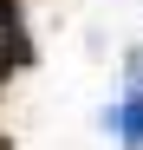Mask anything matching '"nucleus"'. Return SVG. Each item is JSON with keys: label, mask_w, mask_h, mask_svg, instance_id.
I'll return each mask as SVG.
<instances>
[{"label": "nucleus", "mask_w": 143, "mask_h": 150, "mask_svg": "<svg viewBox=\"0 0 143 150\" xmlns=\"http://www.w3.org/2000/svg\"><path fill=\"white\" fill-rule=\"evenodd\" d=\"M117 131H124V150L143 144V91H130L124 105H117Z\"/></svg>", "instance_id": "f257e3e1"}, {"label": "nucleus", "mask_w": 143, "mask_h": 150, "mask_svg": "<svg viewBox=\"0 0 143 150\" xmlns=\"http://www.w3.org/2000/svg\"><path fill=\"white\" fill-rule=\"evenodd\" d=\"M0 33H20V0H0Z\"/></svg>", "instance_id": "f03ea898"}, {"label": "nucleus", "mask_w": 143, "mask_h": 150, "mask_svg": "<svg viewBox=\"0 0 143 150\" xmlns=\"http://www.w3.org/2000/svg\"><path fill=\"white\" fill-rule=\"evenodd\" d=\"M0 91H7V46H0Z\"/></svg>", "instance_id": "7ed1b4c3"}, {"label": "nucleus", "mask_w": 143, "mask_h": 150, "mask_svg": "<svg viewBox=\"0 0 143 150\" xmlns=\"http://www.w3.org/2000/svg\"><path fill=\"white\" fill-rule=\"evenodd\" d=\"M0 150H7V137H0Z\"/></svg>", "instance_id": "20e7f679"}]
</instances>
